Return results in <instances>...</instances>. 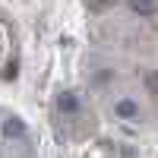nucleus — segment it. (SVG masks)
Returning a JSON list of instances; mask_svg holds the SVG:
<instances>
[{
  "label": "nucleus",
  "mask_w": 158,
  "mask_h": 158,
  "mask_svg": "<svg viewBox=\"0 0 158 158\" xmlns=\"http://www.w3.org/2000/svg\"><path fill=\"white\" fill-rule=\"evenodd\" d=\"M114 114L120 117V120H136L139 117V104L133 98H117L114 101Z\"/></svg>",
  "instance_id": "1"
},
{
  "label": "nucleus",
  "mask_w": 158,
  "mask_h": 158,
  "mask_svg": "<svg viewBox=\"0 0 158 158\" xmlns=\"http://www.w3.org/2000/svg\"><path fill=\"white\" fill-rule=\"evenodd\" d=\"M130 10H133L139 19H152L158 13V3L155 0H130Z\"/></svg>",
  "instance_id": "2"
},
{
  "label": "nucleus",
  "mask_w": 158,
  "mask_h": 158,
  "mask_svg": "<svg viewBox=\"0 0 158 158\" xmlns=\"http://www.w3.org/2000/svg\"><path fill=\"white\" fill-rule=\"evenodd\" d=\"M57 108H60L63 114H76V111H79V98L73 95V92H63V95L57 98Z\"/></svg>",
  "instance_id": "3"
},
{
  "label": "nucleus",
  "mask_w": 158,
  "mask_h": 158,
  "mask_svg": "<svg viewBox=\"0 0 158 158\" xmlns=\"http://www.w3.org/2000/svg\"><path fill=\"white\" fill-rule=\"evenodd\" d=\"M3 133H6L10 139H22V136H25V123L19 120V117H10V120L3 123Z\"/></svg>",
  "instance_id": "4"
},
{
  "label": "nucleus",
  "mask_w": 158,
  "mask_h": 158,
  "mask_svg": "<svg viewBox=\"0 0 158 158\" xmlns=\"http://www.w3.org/2000/svg\"><path fill=\"white\" fill-rule=\"evenodd\" d=\"M146 89H149V95H158V70L146 73Z\"/></svg>",
  "instance_id": "5"
}]
</instances>
